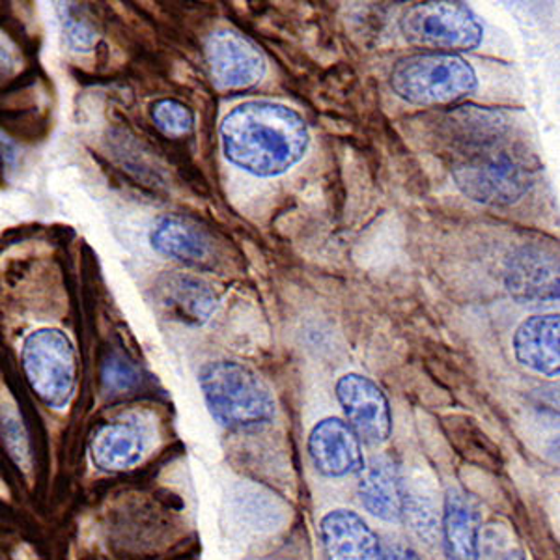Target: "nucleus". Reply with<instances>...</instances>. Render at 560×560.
I'll return each mask as SVG.
<instances>
[{
  "mask_svg": "<svg viewBox=\"0 0 560 560\" xmlns=\"http://www.w3.org/2000/svg\"><path fill=\"white\" fill-rule=\"evenodd\" d=\"M224 158L258 178H273L300 163L308 148V128L300 113L280 103L247 102L221 124Z\"/></svg>",
  "mask_w": 560,
  "mask_h": 560,
  "instance_id": "f257e3e1",
  "label": "nucleus"
},
{
  "mask_svg": "<svg viewBox=\"0 0 560 560\" xmlns=\"http://www.w3.org/2000/svg\"><path fill=\"white\" fill-rule=\"evenodd\" d=\"M503 133L459 144L453 178L459 191L486 206L520 202L535 184V168L527 155L506 147Z\"/></svg>",
  "mask_w": 560,
  "mask_h": 560,
  "instance_id": "f03ea898",
  "label": "nucleus"
},
{
  "mask_svg": "<svg viewBox=\"0 0 560 560\" xmlns=\"http://www.w3.org/2000/svg\"><path fill=\"white\" fill-rule=\"evenodd\" d=\"M211 417L226 430H250L269 424L275 400L253 370L234 361H215L198 374Z\"/></svg>",
  "mask_w": 560,
  "mask_h": 560,
  "instance_id": "7ed1b4c3",
  "label": "nucleus"
},
{
  "mask_svg": "<svg viewBox=\"0 0 560 560\" xmlns=\"http://www.w3.org/2000/svg\"><path fill=\"white\" fill-rule=\"evenodd\" d=\"M477 71L453 52H422L401 58L390 71V89L404 102L420 107L445 105L471 96Z\"/></svg>",
  "mask_w": 560,
  "mask_h": 560,
  "instance_id": "20e7f679",
  "label": "nucleus"
},
{
  "mask_svg": "<svg viewBox=\"0 0 560 560\" xmlns=\"http://www.w3.org/2000/svg\"><path fill=\"white\" fill-rule=\"evenodd\" d=\"M21 361L39 400L52 409L70 406L75 395L77 357L70 338L58 329H39L25 338Z\"/></svg>",
  "mask_w": 560,
  "mask_h": 560,
  "instance_id": "39448f33",
  "label": "nucleus"
},
{
  "mask_svg": "<svg viewBox=\"0 0 560 560\" xmlns=\"http://www.w3.org/2000/svg\"><path fill=\"white\" fill-rule=\"evenodd\" d=\"M400 31L409 44L432 49H475L485 28L469 8L454 0H424L404 13Z\"/></svg>",
  "mask_w": 560,
  "mask_h": 560,
  "instance_id": "423d86ee",
  "label": "nucleus"
},
{
  "mask_svg": "<svg viewBox=\"0 0 560 560\" xmlns=\"http://www.w3.org/2000/svg\"><path fill=\"white\" fill-rule=\"evenodd\" d=\"M335 390L359 440L372 446L387 443L393 432V415L382 388L361 374H346L338 380Z\"/></svg>",
  "mask_w": 560,
  "mask_h": 560,
  "instance_id": "0eeeda50",
  "label": "nucleus"
},
{
  "mask_svg": "<svg viewBox=\"0 0 560 560\" xmlns=\"http://www.w3.org/2000/svg\"><path fill=\"white\" fill-rule=\"evenodd\" d=\"M206 60L219 89H250L266 75V60L250 39L234 31H217L206 42Z\"/></svg>",
  "mask_w": 560,
  "mask_h": 560,
  "instance_id": "6e6552de",
  "label": "nucleus"
},
{
  "mask_svg": "<svg viewBox=\"0 0 560 560\" xmlns=\"http://www.w3.org/2000/svg\"><path fill=\"white\" fill-rule=\"evenodd\" d=\"M504 284L520 303L559 300V258L538 245L517 248L506 261Z\"/></svg>",
  "mask_w": 560,
  "mask_h": 560,
  "instance_id": "1a4fd4ad",
  "label": "nucleus"
},
{
  "mask_svg": "<svg viewBox=\"0 0 560 560\" xmlns=\"http://www.w3.org/2000/svg\"><path fill=\"white\" fill-rule=\"evenodd\" d=\"M308 454L316 471L324 477L342 478L363 469L361 440L353 428L337 419L319 420L308 435Z\"/></svg>",
  "mask_w": 560,
  "mask_h": 560,
  "instance_id": "9d476101",
  "label": "nucleus"
},
{
  "mask_svg": "<svg viewBox=\"0 0 560 560\" xmlns=\"http://www.w3.org/2000/svg\"><path fill=\"white\" fill-rule=\"evenodd\" d=\"M153 293L158 305L182 324L205 325L219 306L215 290L195 275L178 271L163 273L155 282Z\"/></svg>",
  "mask_w": 560,
  "mask_h": 560,
  "instance_id": "9b49d317",
  "label": "nucleus"
},
{
  "mask_svg": "<svg viewBox=\"0 0 560 560\" xmlns=\"http://www.w3.org/2000/svg\"><path fill=\"white\" fill-rule=\"evenodd\" d=\"M359 472V499L364 509L383 522H401L408 491L398 465L387 456H377Z\"/></svg>",
  "mask_w": 560,
  "mask_h": 560,
  "instance_id": "f8f14e48",
  "label": "nucleus"
},
{
  "mask_svg": "<svg viewBox=\"0 0 560 560\" xmlns=\"http://www.w3.org/2000/svg\"><path fill=\"white\" fill-rule=\"evenodd\" d=\"M559 314H544L525 319L517 327L512 345L517 361L544 376H559Z\"/></svg>",
  "mask_w": 560,
  "mask_h": 560,
  "instance_id": "ddd939ff",
  "label": "nucleus"
},
{
  "mask_svg": "<svg viewBox=\"0 0 560 560\" xmlns=\"http://www.w3.org/2000/svg\"><path fill=\"white\" fill-rule=\"evenodd\" d=\"M319 530L332 559H377L382 551L376 533L351 510H332L322 520Z\"/></svg>",
  "mask_w": 560,
  "mask_h": 560,
  "instance_id": "4468645a",
  "label": "nucleus"
},
{
  "mask_svg": "<svg viewBox=\"0 0 560 560\" xmlns=\"http://www.w3.org/2000/svg\"><path fill=\"white\" fill-rule=\"evenodd\" d=\"M147 446V432L140 424L113 422L94 435L92 459L103 471H121L139 464Z\"/></svg>",
  "mask_w": 560,
  "mask_h": 560,
  "instance_id": "2eb2a0df",
  "label": "nucleus"
},
{
  "mask_svg": "<svg viewBox=\"0 0 560 560\" xmlns=\"http://www.w3.org/2000/svg\"><path fill=\"white\" fill-rule=\"evenodd\" d=\"M150 243L160 255L191 268H206L213 255L210 240L179 217H161L150 232Z\"/></svg>",
  "mask_w": 560,
  "mask_h": 560,
  "instance_id": "dca6fc26",
  "label": "nucleus"
},
{
  "mask_svg": "<svg viewBox=\"0 0 560 560\" xmlns=\"http://www.w3.org/2000/svg\"><path fill=\"white\" fill-rule=\"evenodd\" d=\"M443 541L451 559H477L480 512L465 491L448 490L443 510Z\"/></svg>",
  "mask_w": 560,
  "mask_h": 560,
  "instance_id": "f3484780",
  "label": "nucleus"
},
{
  "mask_svg": "<svg viewBox=\"0 0 560 560\" xmlns=\"http://www.w3.org/2000/svg\"><path fill=\"white\" fill-rule=\"evenodd\" d=\"M445 430L451 443L467 462L488 469L501 467L499 448L486 438V433L475 422L465 417H448L445 419Z\"/></svg>",
  "mask_w": 560,
  "mask_h": 560,
  "instance_id": "a211bd4d",
  "label": "nucleus"
},
{
  "mask_svg": "<svg viewBox=\"0 0 560 560\" xmlns=\"http://www.w3.org/2000/svg\"><path fill=\"white\" fill-rule=\"evenodd\" d=\"M55 13H57L60 33L65 38V44L70 51L79 52V55H90L96 49L100 42V34L96 28L90 25L79 13L75 4L71 0H51Z\"/></svg>",
  "mask_w": 560,
  "mask_h": 560,
  "instance_id": "6ab92c4d",
  "label": "nucleus"
},
{
  "mask_svg": "<svg viewBox=\"0 0 560 560\" xmlns=\"http://www.w3.org/2000/svg\"><path fill=\"white\" fill-rule=\"evenodd\" d=\"M152 120L161 133L168 137H184L195 124L192 113L176 100H161L152 107Z\"/></svg>",
  "mask_w": 560,
  "mask_h": 560,
  "instance_id": "aec40b11",
  "label": "nucleus"
},
{
  "mask_svg": "<svg viewBox=\"0 0 560 560\" xmlns=\"http://www.w3.org/2000/svg\"><path fill=\"white\" fill-rule=\"evenodd\" d=\"M137 383H139V372L124 357H110L103 366V385L115 395L128 393L137 387Z\"/></svg>",
  "mask_w": 560,
  "mask_h": 560,
  "instance_id": "412c9836",
  "label": "nucleus"
},
{
  "mask_svg": "<svg viewBox=\"0 0 560 560\" xmlns=\"http://www.w3.org/2000/svg\"><path fill=\"white\" fill-rule=\"evenodd\" d=\"M2 435L7 441L8 451L12 454L15 462L28 469V462H31V453H28V440H26L25 428L21 424L15 413H2Z\"/></svg>",
  "mask_w": 560,
  "mask_h": 560,
  "instance_id": "4be33fe9",
  "label": "nucleus"
},
{
  "mask_svg": "<svg viewBox=\"0 0 560 560\" xmlns=\"http://www.w3.org/2000/svg\"><path fill=\"white\" fill-rule=\"evenodd\" d=\"M20 66V55L15 51V45L8 38L0 36V71L18 70Z\"/></svg>",
  "mask_w": 560,
  "mask_h": 560,
  "instance_id": "5701e85b",
  "label": "nucleus"
}]
</instances>
